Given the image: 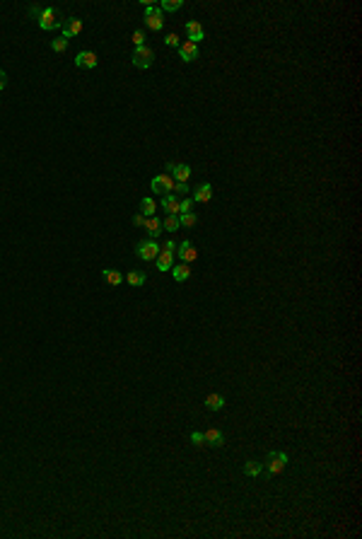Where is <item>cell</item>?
<instances>
[{"mask_svg":"<svg viewBox=\"0 0 362 539\" xmlns=\"http://www.w3.org/2000/svg\"><path fill=\"white\" fill-rule=\"evenodd\" d=\"M29 12H31V17L39 22V29H44V31H54L58 29L63 22H60V17H58L56 7H51V5H46V7H39V5H31L29 7Z\"/></svg>","mask_w":362,"mask_h":539,"instance_id":"obj_1","label":"cell"},{"mask_svg":"<svg viewBox=\"0 0 362 539\" xmlns=\"http://www.w3.org/2000/svg\"><path fill=\"white\" fill-rule=\"evenodd\" d=\"M287 454L285 452H278V450H273V452L266 454V462H263V469H268V474L271 477H278L285 472V467H287Z\"/></svg>","mask_w":362,"mask_h":539,"instance_id":"obj_2","label":"cell"},{"mask_svg":"<svg viewBox=\"0 0 362 539\" xmlns=\"http://www.w3.org/2000/svg\"><path fill=\"white\" fill-rule=\"evenodd\" d=\"M131 63L140 68V70H147L152 63H155V51L145 44V46H136V51H133V56H131Z\"/></svg>","mask_w":362,"mask_h":539,"instance_id":"obj_3","label":"cell"},{"mask_svg":"<svg viewBox=\"0 0 362 539\" xmlns=\"http://www.w3.org/2000/svg\"><path fill=\"white\" fill-rule=\"evenodd\" d=\"M145 25L152 29V31H160V29L165 27V15H162V10H160V5H145Z\"/></svg>","mask_w":362,"mask_h":539,"instance_id":"obj_4","label":"cell"},{"mask_svg":"<svg viewBox=\"0 0 362 539\" xmlns=\"http://www.w3.org/2000/svg\"><path fill=\"white\" fill-rule=\"evenodd\" d=\"M160 252H162V247L157 244V240H145V242H138V247H136V254L142 261H155Z\"/></svg>","mask_w":362,"mask_h":539,"instance_id":"obj_5","label":"cell"},{"mask_svg":"<svg viewBox=\"0 0 362 539\" xmlns=\"http://www.w3.org/2000/svg\"><path fill=\"white\" fill-rule=\"evenodd\" d=\"M150 189H152V194L167 196V194H171V189H174V179H171L169 174H157V177L150 181Z\"/></svg>","mask_w":362,"mask_h":539,"instance_id":"obj_6","label":"cell"},{"mask_svg":"<svg viewBox=\"0 0 362 539\" xmlns=\"http://www.w3.org/2000/svg\"><path fill=\"white\" fill-rule=\"evenodd\" d=\"M184 29H186L189 41H191V44H195V46H198V41H203V39H205V29H203V25H200L198 20H189V22L184 25Z\"/></svg>","mask_w":362,"mask_h":539,"instance_id":"obj_7","label":"cell"},{"mask_svg":"<svg viewBox=\"0 0 362 539\" xmlns=\"http://www.w3.org/2000/svg\"><path fill=\"white\" fill-rule=\"evenodd\" d=\"M167 172H169V174H174V181H181V184H186V181H189V177H191V167H189V165H176V162H169Z\"/></svg>","mask_w":362,"mask_h":539,"instance_id":"obj_8","label":"cell"},{"mask_svg":"<svg viewBox=\"0 0 362 539\" xmlns=\"http://www.w3.org/2000/svg\"><path fill=\"white\" fill-rule=\"evenodd\" d=\"M60 31H63V36H65V39L78 36V34L83 31V20H78V17H68V20L60 25Z\"/></svg>","mask_w":362,"mask_h":539,"instance_id":"obj_9","label":"cell"},{"mask_svg":"<svg viewBox=\"0 0 362 539\" xmlns=\"http://www.w3.org/2000/svg\"><path fill=\"white\" fill-rule=\"evenodd\" d=\"M75 68H87V70L97 68V54H92V51H78V56H75Z\"/></svg>","mask_w":362,"mask_h":539,"instance_id":"obj_10","label":"cell"},{"mask_svg":"<svg viewBox=\"0 0 362 539\" xmlns=\"http://www.w3.org/2000/svg\"><path fill=\"white\" fill-rule=\"evenodd\" d=\"M176 254L181 256V261H184V264H191V261H195V259H198V249H195L191 242H181V244L176 247Z\"/></svg>","mask_w":362,"mask_h":539,"instance_id":"obj_11","label":"cell"},{"mask_svg":"<svg viewBox=\"0 0 362 539\" xmlns=\"http://www.w3.org/2000/svg\"><path fill=\"white\" fill-rule=\"evenodd\" d=\"M179 58H181L184 63H194L195 58H198V46H195V44H191V41L179 44Z\"/></svg>","mask_w":362,"mask_h":539,"instance_id":"obj_12","label":"cell"},{"mask_svg":"<svg viewBox=\"0 0 362 539\" xmlns=\"http://www.w3.org/2000/svg\"><path fill=\"white\" fill-rule=\"evenodd\" d=\"M142 227H145V232H147V237H150V240H157V237L162 235V220H160V218H155V215H152V218H147Z\"/></svg>","mask_w":362,"mask_h":539,"instance_id":"obj_13","label":"cell"},{"mask_svg":"<svg viewBox=\"0 0 362 539\" xmlns=\"http://www.w3.org/2000/svg\"><path fill=\"white\" fill-rule=\"evenodd\" d=\"M203 438H205V445H213V448H223L224 445V435H223V430H218V428L205 430Z\"/></svg>","mask_w":362,"mask_h":539,"instance_id":"obj_14","label":"cell"},{"mask_svg":"<svg viewBox=\"0 0 362 539\" xmlns=\"http://www.w3.org/2000/svg\"><path fill=\"white\" fill-rule=\"evenodd\" d=\"M171 276L176 283H184L191 278V266L189 264H179V266H171Z\"/></svg>","mask_w":362,"mask_h":539,"instance_id":"obj_15","label":"cell"},{"mask_svg":"<svg viewBox=\"0 0 362 539\" xmlns=\"http://www.w3.org/2000/svg\"><path fill=\"white\" fill-rule=\"evenodd\" d=\"M210 199H213V186H210V184H200V186H195L194 189V201H198V203H208Z\"/></svg>","mask_w":362,"mask_h":539,"instance_id":"obj_16","label":"cell"},{"mask_svg":"<svg viewBox=\"0 0 362 539\" xmlns=\"http://www.w3.org/2000/svg\"><path fill=\"white\" fill-rule=\"evenodd\" d=\"M162 208L167 210L169 215H179V199H176L174 194H167V196H162Z\"/></svg>","mask_w":362,"mask_h":539,"instance_id":"obj_17","label":"cell"},{"mask_svg":"<svg viewBox=\"0 0 362 539\" xmlns=\"http://www.w3.org/2000/svg\"><path fill=\"white\" fill-rule=\"evenodd\" d=\"M205 409H210V411H223L224 397L223 394H208V397H205Z\"/></svg>","mask_w":362,"mask_h":539,"instance_id":"obj_18","label":"cell"},{"mask_svg":"<svg viewBox=\"0 0 362 539\" xmlns=\"http://www.w3.org/2000/svg\"><path fill=\"white\" fill-rule=\"evenodd\" d=\"M155 261H157V269H160V271H171V266H174V254H169V252H160Z\"/></svg>","mask_w":362,"mask_h":539,"instance_id":"obj_19","label":"cell"},{"mask_svg":"<svg viewBox=\"0 0 362 539\" xmlns=\"http://www.w3.org/2000/svg\"><path fill=\"white\" fill-rule=\"evenodd\" d=\"M263 472V462H256V459H249L247 464H244V474L251 477V479H256L258 474Z\"/></svg>","mask_w":362,"mask_h":539,"instance_id":"obj_20","label":"cell"},{"mask_svg":"<svg viewBox=\"0 0 362 539\" xmlns=\"http://www.w3.org/2000/svg\"><path fill=\"white\" fill-rule=\"evenodd\" d=\"M155 210H157V203H155V199H142V201H140V213H142L145 218H152V215H155Z\"/></svg>","mask_w":362,"mask_h":539,"instance_id":"obj_21","label":"cell"},{"mask_svg":"<svg viewBox=\"0 0 362 539\" xmlns=\"http://www.w3.org/2000/svg\"><path fill=\"white\" fill-rule=\"evenodd\" d=\"M102 276H104V281H107L109 285H121L123 283V276H121L118 271H113V269H104Z\"/></svg>","mask_w":362,"mask_h":539,"instance_id":"obj_22","label":"cell"},{"mask_svg":"<svg viewBox=\"0 0 362 539\" xmlns=\"http://www.w3.org/2000/svg\"><path fill=\"white\" fill-rule=\"evenodd\" d=\"M181 7H184V0H162V5H160L162 12H176Z\"/></svg>","mask_w":362,"mask_h":539,"instance_id":"obj_23","label":"cell"},{"mask_svg":"<svg viewBox=\"0 0 362 539\" xmlns=\"http://www.w3.org/2000/svg\"><path fill=\"white\" fill-rule=\"evenodd\" d=\"M68 44H70V39H65L63 34H60L58 39H51V49H54L56 54H63V51H68Z\"/></svg>","mask_w":362,"mask_h":539,"instance_id":"obj_24","label":"cell"},{"mask_svg":"<svg viewBox=\"0 0 362 539\" xmlns=\"http://www.w3.org/2000/svg\"><path fill=\"white\" fill-rule=\"evenodd\" d=\"M179 215H167V218H165V223H162V230H165V232H176V230H179Z\"/></svg>","mask_w":362,"mask_h":539,"instance_id":"obj_25","label":"cell"},{"mask_svg":"<svg viewBox=\"0 0 362 539\" xmlns=\"http://www.w3.org/2000/svg\"><path fill=\"white\" fill-rule=\"evenodd\" d=\"M126 283H131V285H142L145 283V273L142 271H128V276H126Z\"/></svg>","mask_w":362,"mask_h":539,"instance_id":"obj_26","label":"cell"},{"mask_svg":"<svg viewBox=\"0 0 362 539\" xmlns=\"http://www.w3.org/2000/svg\"><path fill=\"white\" fill-rule=\"evenodd\" d=\"M195 223H198L195 213H181V215H179V225L181 227H194Z\"/></svg>","mask_w":362,"mask_h":539,"instance_id":"obj_27","label":"cell"},{"mask_svg":"<svg viewBox=\"0 0 362 539\" xmlns=\"http://www.w3.org/2000/svg\"><path fill=\"white\" fill-rule=\"evenodd\" d=\"M189 440H191V445H195V448H205V438H203V433H198V430H191V433H189Z\"/></svg>","mask_w":362,"mask_h":539,"instance_id":"obj_28","label":"cell"},{"mask_svg":"<svg viewBox=\"0 0 362 539\" xmlns=\"http://www.w3.org/2000/svg\"><path fill=\"white\" fill-rule=\"evenodd\" d=\"M181 213H194V199L179 201V215H181Z\"/></svg>","mask_w":362,"mask_h":539,"instance_id":"obj_29","label":"cell"},{"mask_svg":"<svg viewBox=\"0 0 362 539\" xmlns=\"http://www.w3.org/2000/svg\"><path fill=\"white\" fill-rule=\"evenodd\" d=\"M176 196H184L186 199V194H191V189L186 186V184H181V181H174V189H171Z\"/></svg>","mask_w":362,"mask_h":539,"instance_id":"obj_30","label":"cell"},{"mask_svg":"<svg viewBox=\"0 0 362 539\" xmlns=\"http://www.w3.org/2000/svg\"><path fill=\"white\" fill-rule=\"evenodd\" d=\"M131 39H133V44H136V46H145V31H133V36H131Z\"/></svg>","mask_w":362,"mask_h":539,"instance_id":"obj_31","label":"cell"},{"mask_svg":"<svg viewBox=\"0 0 362 539\" xmlns=\"http://www.w3.org/2000/svg\"><path fill=\"white\" fill-rule=\"evenodd\" d=\"M165 44H167V46H179L181 41H179V36L171 31V34H167V36H165Z\"/></svg>","mask_w":362,"mask_h":539,"instance_id":"obj_32","label":"cell"},{"mask_svg":"<svg viewBox=\"0 0 362 539\" xmlns=\"http://www.w3.org/2000/svg\"><path fill=\"white\" fill-rule=\"evenodd\" d=\"M145 220H147V218H145V215H142V213H136V215H133V220H131V223H133V225H136V227H142V225H145Z\"/></svg>","mask_w":362,"mask_h":539,"instance_id":"obj_33","label":"cell"},{"mask_svg":"<svg viewBox=\"0 0 362 539\" xmlns=\"http://www.w3.org/2000/svg\"><path fill=\"white\" fill-rule=\"evenodd\" d=\"M176 247H179V244H174V240H169V242H165V244H162V252L174 254V252H176Z\"/></svg>","mask_w":362,"mask_h":539,"instance_id":"obj_34","label":"cell"},{"mask_svg":"<svg viewBox=\"0 0 362 539\" xmlns=\"http://www.w3.org/2000/svg\"><path fill=\"white\" fill-rule=\"evenodd\" d=\"M5 87H7V73H5V70H0V92H2Z\"/></svg>","mask_w":362,"mask_h":539,"instance_id":"obj_35","label":"cell"}]
</instances>
